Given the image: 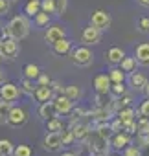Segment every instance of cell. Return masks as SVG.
I'll return each mask as SVG.
<instances>
[{"label": "cell", "instance_id": "cell-1", "mask_svg": "<svg viewBox=\"0 0 149 156\" xmlns=\"http://www.w3.org/2000/svg\"><path fill=\"white\" fill-rule=\"evenodd\" d=\"M8 26H9V30H11L13 39H17V41L28 37L30 28H31V24H30V20H28V15H15V17L9 20Z\"/></svg>", "mask_w": 149, "mask_h": 156}, {"label": "cell", "instance_id": "cell-2", "mask_svg": "<svg viewBox=\"0 0 149 156\" xmlns=\"http://www.w3.org/2000/svg\"><path fill=\"white\" fill-rule=\"evenodd\" d=\"M70 55V61L76 64V66H89L94 59L92 55V50L89 46H76V48H72V51L68 53Z\"/></svg>", "mask_w": 149, "mask_h": 156}, {"label": "cell", "instance_id": "cell-3", "mask_svg": "<svg viewBox=\"0 0 149 156\" xmlns=\"http://www.w3.org/2000/svg\"><path fill=\"white\" fill-rule=\"evenodd\" d=\"M28 116H30V112L26 107H13L9 116H8V125L13 129H19L28 121Z\"/></svg>", "mask_w": 149, "mask_h": 156}, {"label": "cell", "instance_id": "cell-4", "mask_svg": "<svg viewBox=\"0 0 149 156\" xmlns=\"http://www.w3.org/2000/svg\"><path fill=\"white\" fill-rule=\"evenodd\" d=\"M109 140L101 138L98 132L94 134V138L90 140L89 143V151H90V156H107L109 154Z\"/></svg>", "mask_w": 149, "mask_h": 156}, {"label": "cell", "instance_id": "cell-5", "mask_svg": "<svg viewBox=\"0 0 149 156\" xmlns=\"http://www.w3.org/2000/svg\"><path fill=\"white\" fill-rule=\"evenodd\" d=\"M22 94V88H20V85H15V83H9V81H6V83H2L0 85V98L2 99H6V101H17L19 99V96Z\"/></svg>", "mask_w": 149, "mask_h": 156}, {"label": "cell", "instance_id": "cell-6", "mask_svg": "<svg viewBox=\"0 0 149 156\" xmlns=\"http://www.w3.org/2000/svg\"><path fill=\"white\" fill-rule=\"evenodd\" d=\"M81 42L85 46H94V44H100L101 42V30L89 24L83 31H81Z\"/></svg>", "mask_w": 149, "mask_h": 156}, {"label": "cell", "instance_id": "cell-7", "mask_svg": "<svg viewBox=\"0 0 149 156\" xmlns=\"http://www.w3.org/2000/svg\"><path fill=\"white\" fill-rule=\"evenodd\" d=\"M90 24L100 28L101 31L103 30H109L111 24H112V19H111V13H107L105 9H96L92 15H90Z\"/></svg>", "mask_w": 149, "mask_h": 156}, {"label": "cell", "instance_id": "cell-8", "mask_svg": "<svg viewBox=\"0 0 149 156\" xmlns=\"http://www.w3.org/2000/svg\"><path fill=\"white\" fill-rule=\"evenodd\" d=\"M0 53H2L4 59L13 61L17 57V53H19V42H17V39H8V41L0 39Z\"/></svg>", "mask_w": 149, "mask_h": 156}, {"label": "cell", "instance_id": "cell-9", "mask_svg": "<svg viewBox=\"0 0 149 156\" xmlns=\"http://www.w3.org/2000/svg\"><path fill=\"white\" fill-rule=\"evenodd\" d=\"M64 37H66V28H64V26H61V24H52V26L46 28L44 41H46L48 44H53V42H57V41H61V39H64Z\"/></svg>", "mask_w": 149, "mask_h": 156}, {"label": "cell", "instance_id": "cell-10", "mask_svg": "<svg viewBox=\"0 0 149 156\" xmlns=\"http://www.w3.org/2000/svg\"><path fill=\"white\" fill-rule=\"evenodd\" d=\"M55 98V92L52 88V85H37L35 88V94H33V99L37 103H46V101H53Z\"/></svg>", "mask_w": 149, "mask_h": 156}, {"label": "cell", "instance_id": "cell-11", "mask_svg": "<svg viewBox=\"0 0 149 156\" xmlns=\"http://www.w3.org/2000/svg\"><path fill=\"white\" fill-rule=\"evenodd\" d=\"M42 145H44V149L50 151V152L59 151L61 145H63L61 132H46V136H44V140H42Z\"/></svg>", "mask_w": 149, "mask_h": 156}, {"label": "cell", "instance_id": "cell-12", "mask_svg": "<svg viewBox=\"0 0 149 156\" xmlns=\"http://www.w3.org/2000/svg\"><path fill=\"white\" fill-rule=\"evenodd\" d=\"M111 85H112V81H111L109 73H100V75L94 77V88H96V92L100 96L109 94L111 92Z\"/></svg>", "mask_w": 149, "mask_h": 156}, {"label": "cell", "instance_id": "cell-13", "mask_svg": "<svg viewBox=\"0 0 149 156\" xmlns=\"http://www.w3.org/2000/svg\"><path fill=\"white\" fill-rule=\"evenodd\" d=\"M53 105H55L57 114H68V112H72L74 101H72L68 96H64V94H57V96L53 98Z\"/></svg>", "mask_w": 149, "mask_h": 156}, {"label": "cell", "instance_id": "cell-14", "mask_svg": "<svg viewBox=\"0 0 149 156\" xmlns=\"http://www.w3.org/2000/svg\"><path fill=\"white\" fill-rule=\"evenodd\" d=\"M127 145H131V134L125 132V130H120V132H114L112 138H111V147L116 149V151H122L125 149Z\"/></svg>", "mask_w": 149, "mask_h": 156}, {"label": "cell", "instance_id": "cell-15", "mask_svg": "<svg viewBox=\"0 0 149 156\" xmlns=\"http://www.w3.org/2000/svg\"><path fill=\"white\" fill-rule=\"evenodd\" d=\"M37 114H39V118H41L42 121H48V119H52V118L59 116V114H57V110H55V105H53V101L39 103V110H37Z\"/></svg>", "mask_w": 149, "mask_h": 156}, {"label": "cell", "instance_id": "cell-16", "mask_svg": "<svg viewBox=\"0 0 149 156\" xmlns=\"http://www.w3.org/2000/svg\"><path fill=\"white\" fill-rule=\"evenodd\" d=\"M72 48H74V44H72V41L66 39V37L52 44V51H53L55 55H68V53L72 51Z\"/></svg>", "mask_w": 149, "mask_h": 156}, {"label": "cell", "instance_id": "cell-17", "mask_svg": "<svg viewBox=\"0 0 149 156\" xmlns=\"http://www.w3.org/2000/svg\"><path fill=\"white\" fill-rule=\"evenodd\" d=\"M134 57L138 61V64L142 66H149V42H142L136 46L134 50Z\"/></svg>", "mask_w": 149, "mask_h": 156}, {"label": "cell", "instance_id": "cell-18", "mask_svg": "<svg viewBox=\"0 0 149 156\" xmlns=\"http://www.w3.org/2000/svg\"><path fill=\"white\" fill-rule=\"evenodd\" d=\"M129 83H131V87L134 88V90H144L145 88V85H147V77L142 73V72H131L129 73Z\"/></svg>", "mask_w": 149, "mask_h": 156}, {"label": "cell", "instance_id": "cell-19", "mask_svg": "<svg viewBox=\"0 0 149 156\" xmlns=\"http://www.w3.org/2000/svg\"><path fill=\"white\" fill-rule=\"evenodd\" d=\"M123 57H125V51H123L122 48H118V46H112V48H109V50L105 51V59H107L111 64H120Z\"/></svg>", "mask_w": 149, "mask_h": 156}, {"label": "cell", "instance_id": "cell-20", "mask_svg": "<svg viewBox=\"0 0 149 156\" xmlns=\"http://www.w3.org/2000/svg\"><path fill=\"white\" fill-rule=\"evenodd\" d=\"M42 9V0H28V2L24 4V15L28 17H35L39 11Z\"/></svg>", "mask_w": 149, "mask_h": 156}, {"label": "cell", "instance_id": "cell-21", "mask_svg": "<svg viewBox=\"0 0 149 156\" xmlns=\"http://www.w3.org/2000/svg\"><path fill=\"white\" fill-rule=\"evenodd\" d=\"M41 73H42L41 68H39L37 64H33V62H28V64H24V68H22V75L28 77V79H31V81H37Z\"/></svg>", "mask_w": 149, "mask_h": 156}, {"label": "cell", "instance_id": "cell-22", "mask_svg": "<svg viewBox=\"0 0 149 156\" xmlns=\"http://www.w3.org/2000/svg\"><path fill=\"white\" fill-rule=\"evenodd\" d=\"M11 108H13L11 101H6V99L0 98V125H4V123L8 125V116H9Z\"/></svg>", "mask_w": 149, "mask_h": 156}, {"label": "cell", "instance_id": "cell-23", "mask_svg": "<svg viewBox=\"0 0 149 156\" xmlns=\"http://www.w3.org/2000/svg\"><path fill=\"white\" fill-rule=\"evenodd\" d=\"M136 64H138V61H136V57H123L122 59V62H120V68L125 72V73H131V72H134L136 70Z\"/></svg>", "mask_w": 149, "mask_h": 156}, {"label": "cell", "instance_id": "cell-24", "mask_svg": "<svg viewBox=\"0 0 149 156\" xmlns=\"http://www.w3.org/2000/svg\"><path fill=\"white\" fill-rule=\"evenodd\" d=\"M46 130H48V132H63V130H64V125H63V121L55 116V118H52V119L46 121Z\"/></svg>", "mask_w": 149, "mask_h": 156}, {"label": "cell", "instance_id": "cell-25", "mask_svg": "<svg viewBox=\"0 0 149 156\" xmlns=\"http://www.w3.org/2000/svg\"><path fill=\"white\" fill-rule=\"evenodd\" d=\"M72 130H74V134H76V140H79V141H81V140H85V138L90 134V127H89V125H85V123H78Z\"/></svg>", "mask_w": 149, "mask_h": 156}, {"label": "cell", "instance_id": "cell-26", "mask_svg": "<svg viewBox=\"0 0 149 156\" xmlns=\"http://www.w3.org/2000/svg\"><path fill=\"white\" fill-rule=\"evenodd\" d=\"M109 77H111V81L112 83H123L125 81V72L122 70V68H111L109 70Z\"/></svg>", "mask_w": 149, "mask_h": 156}, {"label": "cell", "instance_id": "cell-27", "mask_svg": "<svg viewBox=\"0 0 149 156\" xmlns=\"http://www.w3.org/2000/svg\"><path fill=\"white\" fill-rule=\"evenodd\" d=\"M20 88H22V92H24V94H28V96H31V98H33V94H35V88H37V83H33L31 79L24 77V79L20 81Z\"/></svg>", "mask_w": 149, "mask_h": 156}, {"label": "cell", "instance_id": "cell-28", "mask_svg": "<svg viewBox=\"0 0 149 156\" xmlns=\"http://www.w3.org/2000/svg\"><path fill=\"white\" fill-rule=\"evenodd\" d=\"M15 152V145L9 140H0V156H9Z\"/></svg>", "mask_w": 149, "mask_h": 156}, {"label": "cell", "instance_id": "cell-29", "mask_svg": "<svg viewBox=\"0 0 149 156\" xmlns=\"http://www.w3.org/2000/svg\"><path fill=\"white\" fill-rule=\"evenodd\" d=\"M63 94H64V96H68L72 101H76V99H79L81 90H79L76 85H70V87H64V88H63Z\"/></svg>", "mask_w": 149, "mask_h": 156}, {"label": "cell", "instance_id": "cell-30", "mask_svg": "<svg viewBox=\"0 0 149 156\" xmlns=\"http://www.w3.org/2000/svg\"><path fill=\"white\" fill-rule=\"evenodd\" d=\"M123 123L125 121H131V119H134V110L131 108V107H123V108H120L118 110V114H116Z\"/></svg>", "mask_w": 149, "mask_h": 156}, {"label": "cell", "instance_id": "cell-31", "mask_svg": "<svg viewBox=\"0 0 149 156\" xmlns=\"http://www.w3.org/2000/svg\"><path fill=\"white\" fill-rule=\"evenodd\" d=\"M33 20H35V24L41 26V28H42V26H48V24H50V13H46V11L41 9V11L33 17Z\"/></svg>", "mask_w": 149, "mask_h": 156}, {"label": "cell", "instance_id": "cell-32", "mask_svg": "<svg viewBox=\"0 0 149 156\" xmlns=\"http://www.w3.org/2000/svg\"><path fill=\"white\" fill-rule=\"evenodd\" d=\"M136 125H138V132L136 134H149V118H145V116H140L138 118V121H136Z\"/></svg>", "mask_w": 149, "mask_h": 156}, {"label": "cell", "instance_id": "cell-33", "mask_svg": "<svg viewBox=\"0 0 149 156\" xmlns=\"http://www.w3.org/2000/svg\"><path fill=\"white\" fill-rule=\"evenodd\" d=\"M125 92H127V88H125L123 83H112V85H111V94H112V96L122 98V96H125Z\"/></svg>", "mask_w": 149, "mask_h": 156}, {"label": "cell", "instance_id": "cell-34", "mask_svg": "<svg viewBox=\"0 0 149 156\" xmlns=\"http://www.w3.org/2000/svg\"><path fill=\"white\" fill-rule=\"evenodd\" d=\"M13 154L15 156H31L33 151H31L30 145H15V152Z\"/></svg>", "mask_w": 149, "mask_h": 156}, {"label": "cell", "instance_id": "cell-35", "mask_svg": "<svg viewBox=\"0 0 149 156\" xmlns=\"http://www.w3.org/2000/svg\"><path fill=\"white\" fill-rule=\"evenodd\" d=\"M61 138H63V145H72V141L76 140V134H74V130H70V129H64L61 132Z\"/></svg>", "mask_w": 149, "mask_h": 156}, {"label": "cell", "instance_id": "cell-36", "mask_svg": "<svg viewBox=\"0 0 149 156\" xmlns=\"http://www.w3.org/2000/svg\"><path fill=\"white\" fill-rule=\"evenodd\" d=\"M42 11H46V13H50V15H52V13H53V15L57 13V11H55V2H53V0H42Z\"/></svg>", "mask_w": 149, "mask_h": 156}, {"label": "cell", "instance_id": "cell-37", "mask_svg": "<svg viewBox=\"0 0 149 156\" xmlns=\"http://www.w3.org/2000/svg\"><path fill=\"white\" fill-rule=\"evenodd\" d=\"M123 156H140V149L136 145H127L123 149Z\"/></svg>", "mask_w": 149, "mask_h": 156}, {"label": "cell", "instance_id": "cell-38", "mask_svg": "<svg viewBox=\"0 0 149 156\" xmlns=\"http://www.w3.org/2000/svg\"><path fill=\"white\" fill-rule=\"evenodd\" d=\"M138 114H140V116L149 118V98H147L145 101H142V103H140V107H138Z\"/></svg>", "mask_w": 149, "mask_h": 156}, {"label": "cell", "instance_id": "cell-39", "mask_svg": "<svg viewBox=\"0 0 149 156\" xmlns=\"http://www.w3.org/2000/svg\"><path fill=\"white\" fill-rule=\"evenodd\" d=\"M138 28H140V31L149 33V17H140V20H138Z\"/></svg>", "mask_w": 149, "mask_h": 156}, {"label": "cell", "instance_id": "cell-40", "mask_svg": "<svg viewBox=\"0 0 149 156\" xmlns=\"http://www.w3.org/2000/svg\"><path fill=\"white\" fill-rule=\"evenodd\" d=\"M55 2V15H63L64 13V9H66V0H53Z\"/></svg>", "mask_w": 149, "mask_h": 156}, {"label": "cell", "instance_id": "cell-41", "mask_svg": "<svg viewBox=\"0 0 149 156\" xmlns=\"http://www.w3.org/2000/svg\"><path fill=\"white\" fill-rule=\"evenodd\" d=\"M0 39H2V41L13 39V35H11V30H9V26H8V24H6L4 28H0Z\"/></svg>", "mask_w": 149, "mask_h": 156}, {"label": "cell", "instance_id": "cell-42", "mask_svg": "<svg viewBox=\"0 0 149 156\" xmlns=\"http://www.w3.org/2000/svg\"><path fill=\"white\" fill-rule=\"evenodd\" d=\"M9 11V0H0V15H6Z\"/></svg>", "mask_w": 149, "mask_h": 156}, {"label": "cell", "instance_id": "cell-43", "mask_svg": "<svg viewBox=\"0 0 149 156\" xmlns=\"http://www.w3.org/2000/svg\"><path fill=\"white\" fill-rule=\"evenodd\" d=\"M35 83H37V85H52V81H50V77H48L46 73H41V75H39V79H37Z\"/></svg>", "mask_w": 149, "mask_h": 156}, {"label": "cell", "instance_id": "cell-44", "mask_svg": "<svg viewBox=\"0 0 149 156\" xmlns=\"http://www.w3.org/2000/svg\"><path fill=\"white\" fill-rule=\"evenodd\" d=\"M131 101H133V99H131V96H127V94H125V96H123V99H120V107H122V108H123V107H131Z\"/></svg>", "mask_w": 149, "mask_h": 156}, {"label": "cell", "instance_id": "cell-45", "mask_svg": "<svg viewBox=\"0 0 149 156\" xmlns=\"http://www.w3.org/2000/svg\"><path fill=\"white\" fill-rule=\"evenodd\" d=\"M136 2L140 6H144V8H149V0H136Z\"/></svg>", "mask_w": 149, "mask_h": 156}, {"label": "cell", "instance_id": "cell-46", "mask_svg": "<svg viewBox=\"0 0 149 156\" xmlns=\"http://www.w3.org/2000/svg\"><path fill=\"white\" fill-rule=\"evenodd\" d=\"M2 83H6V75H4L2 70H0V85H2Z\"/></svg>", "mask_w": 149, "mask_h": 156}, {"label": "cell", "instance_id": "cell-47", "mask_svg": "<svg viewBox=\"0 0 149 156\" xmlns=\"http://www.w3.org/2000/svg\"><path fill=\"white\" fill-rule=\"evenodd\" d=\"M144 94L149 98V81H147V85H145V88H144Z\"/></svg>", "mask_w": 149, "mask_h": 156}, {"label": "cell", "instance_id": "cell-48", "mask_svg": "<svg viewBox=\"0 0 149 156\" xmlns=\"http://www.w3.org/2000/svg\"><path fill=\"white\" fill-rule=\"evenodd\" d=\"M61 156H76V154H74V152H63Z\"/></svg>", "mask_w": 149, "mask_h": 156}, {"label": "cell", "instance_id": "cell-49", "mask_svg": "<svg viewBox=\"0 0 149 156\" xmlns=\"http://www.w3.org/2000/svg\"><path fill=\"white\" fill-rule=\"evenodd\" d=\"M2 61H4V57H2V53H0V64H2Z\"/></svg>", "mask_w": 149, "mask_h": 156}, {"label": "cell", "instance_id": "cell-50", "mask_svg": "<svg viewBox=\"0 0 149 156\" xmlns=\"http://www.w3.org/2000/svg\"><path fill=\"white\" fill-rule=\"evenodd\" d=\"M111 156H120V154H111Z\"/></svg>", "mask_w": 149, "mask_h": 156}, {"label": "cell", "instance_id": "cell-51", "mask_svg": "<svg viewBox=\"0 0 149 156\" xmlns=\"http://www.w3.org/2000/svg\"><path fill=\"white\" fill-rule=\"evenodd\" d=\"M9 2H17V0H9Z\"/></svg>", "mask_w": 149, "mask_h": 156}, {"label": "cell", "instance_id": "cell-52", "mask_svg": "<svg viewBox=\"0 0 149 156\" xmlns=\"http://www.w3.org/2000/svg\"><path fill=\"white\" fill-rule=\"evenodd\" d=\"M9 156H15V154H9Z\"/></svg>", "mask_w": 149, "mask_h": 156}, {"label": "cell", "instance_id": "cell-53", "mask_svg": "<svg viewBox=\"0 0 149 156\" xmlns=\"http://www.w3.org/2000/svg\"><path fill=\"white\" fill-rule=\"evenodd\" d=\"M147 138H149V134H147Z\"/></svg>", "mask_w": 149, "mask_h": 156}]
</instances>
